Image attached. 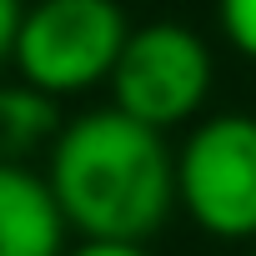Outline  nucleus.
Returning a JSON list of instances; mask_svg holds the SVG:
<instances>
[{
	"label": "nucleus",
	"mask_w": 256,
	"mask_h": 256,
	"mask_svg": "<svg viewBox=\"0 0 256 256\" xmlns=\"http://www.w3.org/2000/svg\"><path fill=\"white\" fill-rule=\"evenodd\" d=\"M46 186L66 226L86 241L146 246L176 211V151L116 106L86 110L50 141Z\"/></svg>",
	"instance_id": "nucleus-1"
},
{
	"label": "nucleus",
	"mask_w": 256,
	"mask_h": 256,
	"mask_svg": "<svg viewBox=\"0 0 256 256\" xmlns=\"http://www.w3.org/2000/svg\"><path fill=\"white\" fill-rule=\"evenodd\" d=\"M66 256H151V251L136 246V241H80V246L66 251Z\"/></svg>",
	"instance_id": "nucleus-9"
},
{
	"label": "nucleus",
	"mask_w": 256,
	"mask_h": 256,
	"mask_svg": "<svg viewBox=\"0 0 256 256\" xmlns=\"http://www.w3.org/2000/svg\"><path fill=\"white\" fill-rule=\"evenodd\" d=\"M56 136H60V116L50 96L30 90L26 80L0 86V161H20L26 151Z\"/></svg>",
	"instance_id": "nucleus-6"
},
{
	"label": "nucleus",
	"mask_w": 256,
	"mask_h": 256,
	"mask_svg": "<svg viewBox=\"0 0 256 256\" xmlns=\"http://www.w3.org/2000/svg\"><path fill=\"white\" fill-rule=\"evenodd\" d=\"M216 20H221V36L231 40V50L256 60V0H216Z\"/></svg>",
	"instance_id": "nucleus-7"
},
{
	"label": "nucleus",
	"mask_w": 256,
	"mask_h": 256,
	"mask_svg": "<svg viewBox=\"0 0 256 256\" xmlns=\"http://www.w3.org/2000/svg\"><path fill=\"white\" fill-rule=\"evenodd\" d=\"M106 86H110V106L120 116H131V120L166 136L171 126H186L206 106V96H211V50L181 20L131 26Z\"/></svg>",
	"instance_id": "nucleus-4"
},
{
	"label": "nucleus",
	"mask_w": 256,
	"mask_h": 256,
	"mask_svg": "<svg viewBox=\"0 0 256 256\" xmlns=\"http://www.w3.org/2000/svg\"><path fill=\"white\" fill-rule=\"evenodd\" d=\"M176 206L216 241L256 236V116H206L181 141Z\"/></svg>",
	"instance_id": "nucleus-3"
},
{
	"label": "nucleus",
	"mask_w": 256,
	"mask_h": 256,
	"mask_svg": "<svg viewBox=\"0 0 256 256\" xmlns=\"http://www.w3.org/2000/svg\"><path fill=\"white\" fill-rule=\"evenodd\" d=\"M66 231L46 176L0 161V256H66Z\"/></svg>",
	"instance_id": "nucleus-5"
},
{
	"label": "nucleus",
	"mask_w": 256,
	"mask_h": 256,
	"mask_svg": "<svg viewBox=\"0 0 256 256\" xmlns=\"http://www.w3.org/2000/svg\"><path fill=\"white\" fill-rule=\"evenodd\" d=\"M131 20L116 0H36L16 30V70L30 90L60 100L110 80Z\"/></svg>",
	"instance_id": "nucleus-2"
},
{
	"label": "nucleus",
	"mask_w": 256,
	"mask_h": 256,
	"mask_svg": "<svg viewBox=\"0 0 256 256\" xmlns=\"http://www.w3.org/2000/svg\"><path fill=\"white\" fill-rule=\"evenodd\" d=\"M20 16H26V6H20V0H0V66H6V60H10V50H16Z\"/></svg>",
	"instance_id": "nucleus-8"
}]
</instances>
